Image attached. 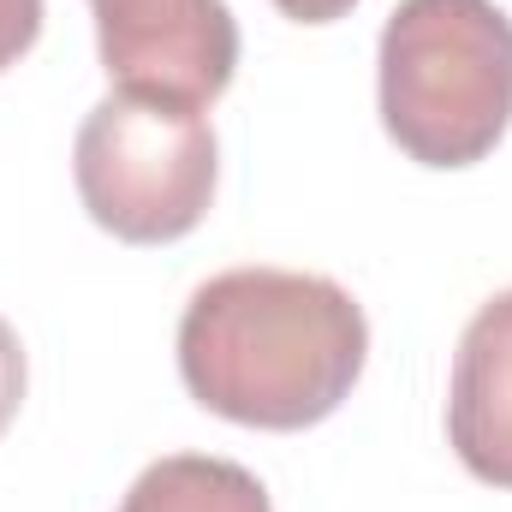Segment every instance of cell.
I'll return each mask as SVG.
<instances>
[{
  "label": "cell",
  "instance_id": "cell-5",
  "mask_svg": "<svg viewBox=\"0 0 512 512\" xmlns=\"http://www.w3.org/2000/svg\"><path fill=\"white\" fill-rule=\"evenodd\" d=\"M447 441L477 483L512 489V286L495 292L459 334L447 382Z\"/></svg>",
  "mask_w": 512,
  "mask_h": 512
},
{
  "label": "cell",
  "instance_id": "cell-8",
  "mask_svg": "<svg viewBox=\"0 0 512 512\" xmlns=\"http://www.w3.org/2000/svg\"><path fill=\"white\" fill-rule=\"evenodd\" d=\"M24 382H30V370H24V346H18L12 322L0 316V435H6V423L18 417V405H24Z\"/></svg>",
  "mask_w": 512,
  "mask_h": 512
},
{
  "label": "cell",
  "instance_id": "cell-2",
  "mask_svg": "<svg viewBox=\"0 0 512 512\" xmlns=\"http://www.w3.org/2000/svg\"><path fill=\"white\" fill-rule=\"evenodd\" d=\"M376 102L417 167H477L512 126V18L495 0H399L376 48Z\"/></svg>",
  "mask_w": 512,
  "mask_h": 512
},
{
  "label": "cell",
  "instance_id": "cell-3",
  "mask_svg": "<svg viewBox=\"0 0 512 512\" xmlns=\"http://www.w3.org/2000/svg\"><path fill=\"white\" fill-rule=\"evenodd\" d=\"M215 173L221 149L203 114L126 90L96 102L72 143V179L90 221L126 245H173L197 233L215 203Z\"/></svg>",
  "mask_w": 512,
  "mask_h": 512
},
{
  "label": "cell",
  "instance_id": "cell-1",
  "mask_svg": "<svg viewBox=\"0 0 512 512\" xmlns=\"http://www.w3.org/2000/svg\"><path fill=\"white\" fill-rule=\"evenodd\" d=\"M370 358L364 304L298 268H227L179 316L185 393L245 429H310L334 417Z\"/></svg>",
  "mask_w": 512,
  "mask_h": 512
},
{
  "label": "cell",
  "instance_id": "cell-7",
  "mask_svg": "<svg viewBox=\"0 0 512 512\" xmlns=\"http://www.w3.org/2000/svg\"><path fill=\"white\" fill-rule=\"evenodd\" d=\"M42 36V0H0V72L18 66Z\"/></svg>",
  "mask_w": 512,
  "mask_h": 512
},
{
  "label": "cell",
  "instance_id": "cell-6",
  "mask_svg": "<svg viewBox=\"0 0 512 512\" xmlns=\"http://www.w3.org/2000/svg\"><path fill=\"white\" fill-rule=\"evenodd\" d=\"M120 512H274L245 465L209 453H167L137 471Z\"/></svg>",
  "mask_w": 512,
  "mask_h": 512
},
{
  "label": "cell",
  "instance_id": "cell-9",
  "mask_svg": "<svg viewBox=\"0 0 512 512\" xmlns=\"http://www.w3.org/2000/svg\"><path fill=\"white\" fill-rule=\"evenodd\" d=\"M286 18H298V24H334V18H346L358 0H274Z\"/></svg>",
  "mask_w": 512,
  "mask_h": 512
},
{
  "label": "cell",
  "instance_id": "cell-4",
  "mask_svg": "<svg viewBox=\"0 0 512 512\" xmlns=\"http://www.w3.org/2000/svg\"><path fill=\"white\" fill-rule=\"evenodd\" d=\"M96 54L114 90L209 114L239 72L227 0H90Z\"/></svg>",
  "mask_w": 512,
  "mask_h": 512
}]
</instances>
